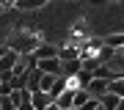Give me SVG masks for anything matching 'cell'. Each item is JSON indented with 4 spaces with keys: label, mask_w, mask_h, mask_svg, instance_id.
I'll use <instances>...</instances> for the list:
<instances>
[{
    "label": "cell",
    "mask_w": 124,
    "mask_h": 110,
    "mask_svg": "<svg viewBox=\"0 0 124 110\" xmlns=\"http://www.w3.org/2000/svg\"><path fill=\"white\" fill-rule=\"evenodd\" d=\"M41 44V39L36 33H22V30H14L8 36V41H6V47L11 50V52H17V55H31L36 47Z\"/></svg>",
    "instance_id": "6da1fadb"
},
{
    "label": "cell",
    "mask_w": 124,
    "mask_h": 110,
    "mask_svg": "<svg viewBox=\"0 0 124 110\" xmlns=\"http://www.w3.org/2000/svg\"><path fill=\"white\" fill-rule=\"evenodd\" d=\"M31 55H33V61H44V58H58V47H55V44H47V41H41V44L33 50Z\"/></svg>",
    "instance_id": "7a4b0ae2"
},
{
    "label": "cell",
    "mask_w": 124,
    "mask_h": 110,
    "mask_svg": "<svg viewBox=\"0 0 124 110\" xmlns=\"http://www.w3.org/2000/svg\"><path fill=\"white\" fill-rule=\"evenodd\" d=\"M36 69L44 72V74H61V61L58 58H44V61H36Z\"/></svg>",
    "instance_id": "3957f363"
},
{
    "label": "cell",
    "mask_w": 124,
    "mask_h": 110,
    "mask_svg": "<svg viewBox=\"0 0 124 110\" xmlns=\"http://www.w3.org/2000/svg\"><path fill=\"white\" fill-rule=\"evenodd\" d=\"M47 105H53V96H50L47 91H33L31 94V107L33 110H44Z\"/></svg>",
    "instance_id": "277c9868"
},
{
    "label": "cell",
    "mask_w": 124,
    "mask_h": 110,
    "mask_svg": "<svg viewBox=\"0 0 124 110\" xmlns=\"http://www.w3.org/2000/svg\"><path fill=\"white\" fill-rule=\"evenodd\" d=\"M50 0H17L14 3V8L17 11H36V8H44Z\"/></svg>",
    "instance_id": "5b68a950"
},
{
    "label": "cell",
    "mask_w": 124,
    "mask_h": 110,
    "mask_svg": "<svg viewBox=\"0 0 124 110\" xmlns=\"http://www.w3.org/2000/svg\"><path fill=\"white\" fill-rule=\"evenodd\" d=\"M80 58V50L77 47H72V44H66V47H58V61H77Z\"/></svg>",
    "instance_id": "8992f818"
},
{
    "label": "cell",
    "mask_w": 124,
    "mask_h": 110,
    "mask_svg": "<svg viewBox=\"0 0 124 110\" xmlns=\"http://www.w3.org/2000/svg\"><path fill=\"white\" fill-rule=\"evenodd\" d=\"M66 88H69V77H63V74H58V77L53 80V85H50V91H47V94H50V96L55 99L58 94H61V91H66Z\"/></svg>",
    "instance_id": "52a82bcc"
},
{
    "label": "cell",
    "mask_w": 124,
    "mask_h": 110,
    "mask_svg": "<svg viewBox=\"0 0 124 110\" xmlns=\"http://www.w3.org/2000/svg\"><path fill=\"white\" fill-rule=\"evenodd\" d=\"M85 91H88V94H91L94 99H99L102 94L108 91V83H105V80H99V77H94L91 83H88V88H85Z\"/></svg>",
    "instance_id": "ba28073f"
},
{
    "label": "cell",
    "mask_w": 124,
    "mask_h": 110,
    "mask_svg": "<svg viewBox=\"0 0 124 110\" xmlns=\"http://www.w3.org/2000/svg\"><path fill=\"white\" fill-rule=\"evenodd\" d=\"M119 102H121V96H116V94H102L99 96V105H102V110H116L119 107Z\"/></svg>",
    "instance_id": "9c48e42d"
},
{
    "label": "cell",
    "mask_w": 124,
    "mask_h": 110,
    "mask_svg": "<svg viewBox=\"0 0 124 110\" xmlns=\"http://www.w3.org/2000/svg\"><path fill=\"white\" fill-rule=\"evenodd\" d=\"M77 72H80V58H77V61H63L61 63V74L63 77H75Z\"/></svg>",
    "instance_id": "30bf717a"
},
{
    "label": "cell",
    "mask_w": 124,
    "mask_h": 110,
    "mask_svg": "<svg viewBox=\"0 0 124 110\" xmlns=\"http://www.w3.org/2000/svg\"><path fill=\"white\" fill-rule=\"evenodd\" d=\"M102 44H105V47L119 50V47H124V33H110V36H105V39H102Z\"/></svg>",
    "instance_id": "8fae6325"
},
{
    "label": "cell",
    "mask_w": 124,
    "mask_h": 110,
    "mask_svg": "<svg viewBox=\"0 0 124 110\" xmlns=\"http://www.w3.org/2000/svg\"><path fill=\"white\" fill-rule=\"evenodd\" d=\"M108 94H116V96L124 99V77H113L108 83Z\"/></svg>",
    "instance_id": "7c38bea8"
},
{
    "label": "cell",
    "mask_w": 124,
    "mask_h": 110,
    "mask_svg": "<svg viewBox=\"0 0 124 110\" xmlns=\"http://www.w3.org/2000/svg\"><path fill=\"white\" fill-rule=\"evenodd\" d=\"M113 52H116L113 47H105V44H102V47H99V50H97V52H94V55L99 58V63H108V61H110V58H113Z\"/></svg>",
    "instance_id": "4fadbf2b"
},
{
    "label": "cell",
    "mask_w": 124,
    "mask_h": 110,
    "mask_svg": "<svg viewBox=\"0 0 124 110\" xmlns=\"http://www.w3.org/2000/svg\"><path fill=\"white\" fill-rule=\"evenodd\" d=\"M58 74H44V72H39V91H50V85H53V80Z\"/></svg>",
    "instance_id": "5bb4252c"
},
{
    "label": "cell",
    "mask_w": 124,
    "mask_h": 110,
    "mask_svg": "<svg viewBox=\"0 0 124 110\" xmlns=\"http://www.w3.org/2000/svg\"><path fill=\"white\" fill-rule=\"evenodd\" d=\"M97 107H99V99H94V96H88V99L83 102V105H80V107H72V110H97Z\"/></svg>",
    "instance_id": "9a60e30c"
},
{
    "label": "cell",
    "mask_w": 124,
    "mask_h": 110,
    "mask_svg": "<svg viewBox=\"0 0 124 110\" xmlns=\"http://www.w3.org/2000/svg\"><path fill=\"white\" fill-rule=\"evenodd\" d=\"M6 52H8V47H6V44H0V58H3Z\"/></svg>",
    "instance_id": "2e32d148"
},
{
    "label": "cell",
    "mask_w": 124,
    "mask_h": 110,
    "mask_svg": "<svg viewBox=\"0 0 124 110\" xmlns=\"http://www.w3.org/2000/svg\"><path fill=\"white\" fill-rule=\"evenodd\" d=\"M116 110H124V99H121V102H119V107H116Z\"/></svg>",
    "instance_id": "e0dca14e"
},
{
    "label": "cell",
    "mask_w": 124,
    "mask_h": 110,
    "mask_svg": "<svg viewBox=\"0 0 124 110\" xmlns=\"http://www.w3.org/2000/svg\"><path fill=\"white\" fill-rule=\"evenodd\" d=\"M44 110H58V107H55V105H47V107H44Z\"/></svg>",
    "instance_id": "ac0fdd59"
},
{
    "label": "cell",
    "mask_w": 124,
    "mask_h": 110,
    "mask_svg": "<svg viewBox=\"0 0 124 110\" xmlns=\"http://www.w3.org/2000/svg\"><path fill=\"white\" fill-rule=\"evenodd\" d=\"M0 14H3V6H0Z\"/></svg>",
    "instance_id": "d6986e66"
}]
</instances>
